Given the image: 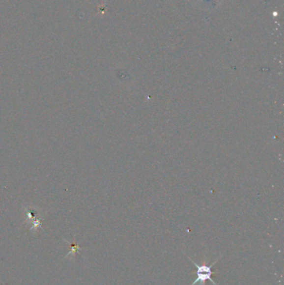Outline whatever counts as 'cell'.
Returning a JSON list of instances; mask_svg holds the SVG:
<instances>
[{
  "label": "cell",
  "mask_w": 284,
  "mask_h": 285,
  "mask_svg": "<svg viewBox=\"0 0 284 285\" xmlns=\"http://www.w3.org/2000/svg\"><path fill=\"white\" fill-rule=\"evenodd\" d=\"M219 258H217L216 260L214 261L212 265H207L206 263H202V265H199L198 263H195L193 259L189 258V260L191 261L192 263H194L195 268H196V271L194 272V274L197 275L196 280H194V282L191 285H197L198 283H199L200 285H202L206 283V281H211L214 285H217L216 283L214 282V280L212 279V275L215 274L214 272L212 270L213 268V265L219 261Z\"/></svg>",
  "instance_id": "obj_1"
},
{
  "label": "cell",
  "mask_w": 284,
  "mask_h": 285,
  "mask_svg": "<svg viewBox=\"0 0 284 285\" xmlns=\"http://www.w3.org/2000/svg\"><path fill=\"white\" fill-rule=\"evenodd\" d=\"M64 241L67 242L66 241L65 239H64ZM67 243H68V244H70V245H71L72 250L70 252L68 253V254L66 255V256L64 257V258H71V259H73L74 256H75V254H76L77 252H79V251H81V250H82V248H80V247L79 246L78 244H71V243H69V242H67Z\"/></svg>",
  "instance_id": "obj_2"
}]
</instances>
